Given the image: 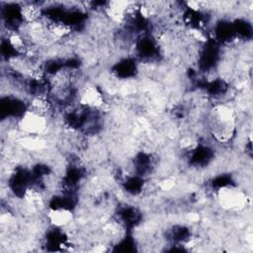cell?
I'll return each mask as SVG.
<instances>
[{
	"instance_id": "6da1fadb",
	"label": "cell",
	"mask_w": 253,
	"mask_h": 253,
	"mask_svg": "<svg viewBox=\"0 0 253 253\" xmlns=\"http://www.w3.org/2000/svg\"><path fill=\"white\" fill-rule=\"evenodd\" d=\"M46 220L50 226L57 228H65L74 220L73 210L67 208H50L48 207L46 212Z\"/></svg>"
}]
</instances>
